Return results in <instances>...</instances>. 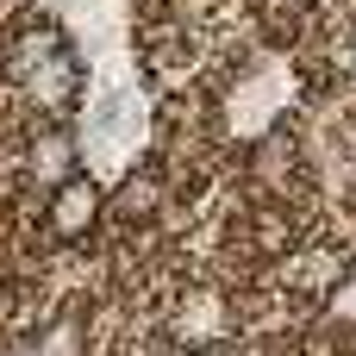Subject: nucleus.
<instances>
[{
  "mask_svg": "<svg viewBox=\"0 0 356 356\" xmlns=\"http://www.w3.org/2000/svg\"><path fill=\"white\" fill-rule=\"evenodd\" d=\"M288 282H294L300 294H325L332 282H344V257H332V250H300V257L288 263Z\"/></svg>",
  "mask_w": 356,
  "mask_h": 356,
  "instance_id": "5",
  "label": "nucleus"
},
{
  "mask_svg": "<svg viewBox=\"0 0 356 356\" xmlns=\"http://www.w3.org/2000/svg\"><path fill=\"white\" fill-rule=\"evenodd\" d=\"M294 163H300V150H294V138H288V131H269V138L257 144V181L288 188V181H294Z\"/></svg>",
  "mask_w": 356,
  "mask_h": 356,
  "instance_id": "6",
  "label": "nucleus"
},
{
  "mask_svg": "<svg viewBox=\"0 0 356 356\" xmlns=\"http://www.w3.org/2000/svg\"><path fill=\"white\" fill-rule=\"evenodd\" d=\"M25 175L44 181V188L69 181V175H75V138H69L63 125H44V131L31 138V150H25Z\"/></svg>",
  "mask_w": 356,
  "mask_h": 356,
  "instance_id": "4",
  "label": "nucleus"
},
{
  "mask_svg": "<svg viewBox=\"0 0 356 356\" xmlns=\"http://www.w3.org/2000/svg\"><path fill=\"white\" fill-rule=\"evenodd\" d=\"M81 125H88V156L106 163V169H119V163L138 150V131H144V94H138V81L106 75L100 94H94L88 113H81Z\"/></svg>",
  "mask_w": 356,
  "mask_h": 356,
  "instance_id": "1",
  "label": "nucleus"
},
{
  "mask_svg": "<svg viewBox=\"0 0 356 356\" xmlns=\"http://www.w3.org/2000/svg\"><path fill=\"white\" fill-rule=\"evenodd\" d=\"M100 213H106V188L94 181V175H69V181H56L50 188V213H44V225H50V238H63V244H81L94 225H100Z\"/></svg>",
  "mask_w": 356,
  "mask_h": 356,
  "instance_id": "3",
  "label": "nucleus"
},
{
  "mask_svg": "<svg viewBox=\"0 0 356 356\" xmlns=\"http://www.w3.org/2000/svg\"><path fill=\"white\" fill-rule=\"evenodd\" d=\"M31 344H38V356H88V325L75 313H56Z\"/></svg>",
  "mask_w": 356,
  "mask_h": 356,
  "instance_id": "7",
  "label": "nucleus"
},
{
  "mask_svg": "<svg viewBox=\"0 0 356 356\" xmlns=\"http://www.w3.org/2000/svg\"><path fill=\"white\" fill-rule=\"evenodd\" d=\"M19 88H25V100H31L44 119H69V113L81 106V56L63 44V50H50L31 75H19Z\"/></svg>",
  "mask_w": 356,
  "mask_h": 356,
  "instance_id": "2",
  "label": "nucleus"
},
{
  "mask_svg": "<svg viewBox=\"0 0 356 356\" xmlns=\"http://www.w3.org/2000/svg\"><path fill=\"white\" fill-rule=\"evenodd\" d=\"M175 356H225L219 344H188V350H175Z\"/></svg>",
  "mask_w": 356,
  "mask_h": 356,
  "instance_id": "9",
  "label": "nucleus"
},
{
  "mask_svg": "<svg viewBox=\"0 0 356 356\" xmlns=\"http://www.w3.org/2000/svg\"><path fill=\"white\" fill-rule=\"evenodd\" d=\"M156 207H163V175H150V169L131 175V169H125V175H119V213H125V219H150Z\"/></svg>",
  "mask_w": 356,
  "mask_h": 356,
  "instance_id": "8",
  "label": "nucleus"
},
{
  "mask_svg": "<svg viewBox=\"0 0 356 356\" xmlns=\"http://www.w3.org/2000/svg\"><path fill=\"white\" fill-rule=\"evenodd\" d=\"M6 356H38V344H25V350H6Z\"/></svg>",
  "mask_w": 356,
  "mask_h": 356,
  "instance_id": "10",
  "label": "nucleus"
}]
</instances>
